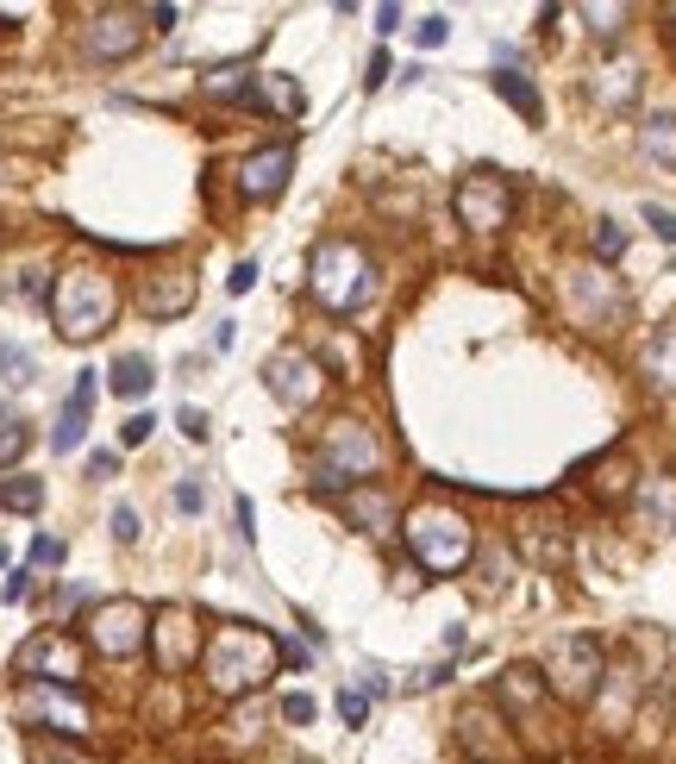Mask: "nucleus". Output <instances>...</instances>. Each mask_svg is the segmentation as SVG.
<instances>
[{"label": "nucleus", "mask_w": 676, "mask_h": 764, "mask_svg": "<svg viewBox=\"0 0 676 764\" xmlns=\"http://www.w3.org/2000/svg\"><path fill=\"white\" fill-rule=\"evenodd\" d=\"M275 664H282V645H275L257 620H225L220 633L200 645V670H207V683L220 689V695H257V689L275 677Z\"/></svg>", "instance_id": "1"}, {"label": "nucleus", "mask_w": 676, "mask_h": 764, "mask_svg": "<svg viewBox=\"0 0 676 764\" xmlns=\"http://www.w3.org/2000/svg\"><path fill=\"white\" fill-rule=\"evenodd\" d=\"M113 313H120V288L95 263H75V270H63V276L50 282V320H57V332L70 345L100 338V332L113 326Z\"/></svg>", "instance_id": "2"}, {"label": "nucleus", "mask_w": 676, "mask_h": 764, "mask_svg": "<svg viewBox=\"0 0 676 764\" xmlns=\"http://www.w3.org/2000/svg\"><path fill=\"white\" fill-rule=\"evenodd\" d=\"M407 552H414V564L420 570H432V577H457L464 564L476 558V527L464 508H451V502H420V508L407 514Z\"/></svg>", "instance_id": "3"}, {"label": "nucleus", "mask_w": 676, "mask_h": 764, "mask_svg": "<svg viewBox=\"0 0 676 764\" xmlns=\"http://www.w3.org/2000/svg\"><path fill=\"white\" fill-rule=\"evenodd\" d=\"M307 288L325 313H351L357 301H370L376 288V270L357 238H320L314 245V263H307Z\"/></svg>", "instance_id": "4"}, {"label": "nucleus", "mask_w": 676, "mask_h": 764, "mask_svg": "<svg viewBox=\"0 0 676 764\" xmlns=\"http://www.w3.org/2000/svg\"><path fill=\"white\" fill-rule=\"evenodd\" d=\"M370 477H382V439L364 420H332L314 452V483L320 489H364Z\"/></svg>", "instance_id": "5"}, {"label": "nucleus", "mask_w": 676, "mask_h": 764, "mask_svg": "<svg viewBox=\"0 0 676 764\" xmlns=\"http://www.w3.org/2000/svg\"><path fill=\"white\" fill-rule=\"evenodd\" d=\"M539 677H551L557 683V695H570V702H595L601 677H607V658H601V639L589 633H557L545 652V670Z\"/></svg>", "instance_id": "6"}, {"label": "nucleus", "mask_w": 676, "mask_h": 764, "mask_svg": "<svg viewBox=\"0 0 676 764\" xmlns=\"http://www.w3.org/2000/svg\"><path fill=\"white\" fill-rule=\"evenodd\" d=\"M13 670H20L25 683H63L75 689V677H82V645H75L63 627H45V633H32L13 652Z\"/></svg>", "instance_id": "7"}, {"label": "nucleus", "mask_w": 676, "mask_h": 764, "mask_svg": "<svg viewBox=\"0 0 676 764\" xmlns=\"http://www.w3.org/2000/svg\"><path fill=\"white\" fill-rule=\"evenodd\" d=\"M150 639V608H138L132 595H113V602H95L88 614V645L100 658H132Z\"/></svg>", "instance_id": "8"}, {"label": "nucleus", "mask_w": 676, "mask_h": 764, "mask_svg": "<svg viewBox=\"0 0 676 764\" xmlns=\"http://www.w3.org/2000/svg\"><path fill=\"white\" fill-rule=\"evenodd\" d=\"M20 714L32 720V727L57 734V739H82L88 727H95L88 702H82L75 689H63V683H25L20 689Z\"/></svg>", "instance_id": "9"}, {"label": "nucleus", "mask_w": 676, "mask_h": 764, "mask_svg": "<svg viewBox=\"0 0 676 764\" xmlns=\"http://www.w3.org/2000/svg\"><path fill=\"white\" fill-rule=\"evenodd\" d=\"M451 207H457V220H464L470 232H501L507 220H514V188H507L501 170H470V176L457 182Z\"/></svg>", "instance_id": "10"}, {"label": "nucleus", "mask_w": 676, "mask_h": 764, "mask_svg": "<svg viewBox=\"0 0 676 764\" xmlns=\"http://www.w3.org/2000/svg\"><path fill=\"white\" fill-rule=\"evenodd\" d=\"M263 382H270V395L282 402V408L300 414V408H314V402H320L325 370H320V357H307L300 345H288V352H275L270 363H263Z\"/></svg>", "instance_id": "11"}, {"label": "nucleus", "mask_w": 676, "mask_h": 764, "mask_svg": "<svg viewBox=\"0 0 676 764\" xmlns=\"http://www.w3.org/2000/svg\"><path fill=\"white\" fill-rule=\"evenodd\" d=\"M150 645H157V670L163 677H175V670H188V664L200 658V627H195V614L182 608H157L150 614Z\"/></svg>", "instance_id": "12"}, {"label": "nucleus", "mask_w": 676, "mask_h": 764, "mask_svg": "<svg viewBox=\"0 0 676 764\" xmlns=\"http://www.w3.org/2000/svg\"><path fill=\"white\" fill-rule=\"evenodd\" d=\"M132 51H138V13L132 7H107V13L88 20V32H82V57L88 63H120Z\"/></svg>", "instance_id": "13"}, {"label": "nucleus", "mask_w": 676, "mask_h": 764, "mask_svg": "<svg viewBox=\"0 0 676 764\" xmlns=\"http://www.w3.org/2000/svg\"><path fill=\"white\" fill-rule=\"evenodd\" d=\"M295 176V151L288 145H263L257 157H245V170H238V195L245 201H275L282 188Z\"/></svg>", "instance_id": "14"}, {"label": "nucleus", "mask_w": 676, "mask_h": 764, "mask_svg": "<svg viewBox=\"0 0 676 764\" xmlns=\"http://www.w3.org/2000/svg\"><path fill=\"white\" fill-rule=\"evenodd\" d=\"M570 307L582 320H601V326H607V320H620L626 295L607 270H570Z\"/></svg>", "instance_id": "15"}, {"label": "nucleus", "mask_w": 676, "mask_h": 764, "mask_svg": "<svg viewBox=\"0 0 676 764\" xmlns=\"http://www.w3.org/2000/svg\"><path fill=\"white\" fill-rule=\"evenodd\" d=\"M95 395H100V370H82L70 389V402L57 414V427H50V452H75L82 433H88V414H95Z\"/></svg>", "instance_id": "16"}, {"label": "nucleus", "mask_w": 676, "mask_h": 764, "mask_svg": "<svg viewBox=\"0 0 676 764\" xmlns=\"http://www.w3.org/2000/svg\"><path fill=\"white\" fill-rule=\"evenodd\" d=\"M589 95H595L607 113H626V107L639 101V70H632L626 57H607L595 76H589Z\"/></svg>", "instance_id": "17"}, {"label": "nucleus", "mask_w": 676, "mask_h": 764, "mask_svg": "<svg viewBox=\"0 0 676 764\" xmlns=\"http://www.w3.org/2000/svg\"><path fill=\"white\" fill-rule=\"evenodd\" d=\"M639 370L657 395H676V320L664 332H651V345L639 352Z\"/></svg>", "instance_id": "18"}, {"label": "nucleus", "mask_w": 676, "mask_h": 764, "mask_svg": "<svg viewBox=\"0 0 676 764\" xmlns=\"http://www.w3.org/2000/svg\"><path fill=\"white\" fill-rule=\"evenodd\" d=\"M107 382H113L120 402H145L150 389H157V370H150L145 352H120L113 357V370H107Z\"/></svg>", "instance_id": "19"}, {"label": "nucleus", "mask_w": 676, "mask_h": 764, "mask_svg": "<svg viewBox=\"0 0 676 764\" xmlns=\"http://www.w3.org/2000/svg\"><path fill=\"white\" fill-rule=\"evenodd\" d=\"M339 508H345L351 520L364 527V533H389V520H395V508H389V495H382L376 483H364V489H345V495H339Z\"/></svg>", "instance_id": "20"}, {"label": "nucleus", "mask_w": 676, "mask_h": 764, "mask_svg": "<svg viewBox=\"0 0 676 764\" xmlns=\"http://www.w3.org/2000/svg\"><path fill=\"white\" fill-rule=\"evenodd\" d=\"M188 307H195V276H188V270H170L163 282H150L145 288V313H157V320L188 313Z\"/></svg>", "instance_id": "21"}, {"label": "nucleus", "mask_w": 676, "mask_h": 764, "mask_svg": "<svg viewBox=\"0 0 676 764\" xmlns=\"http://www.w3.org/2000/svg\"><path fill=\"white\" fill-rule=\"evenodd\" d=\"M489 88H495L501 101L520 113L526 126H539V120H545V101H539V88H532V82H526L520 70H495V76H489Z\"/></svg>", "instance_id": "22"}, {"label": "nucleus", "mask_w": 676, "mask_h": 764, "mask_svg": "<svg viewBox=\"0 0 676 764\" xmlns=\"http://www.w3.org/2000/svg\"><path fill=\"white\" fill-rule=\"evenodd\" d=\"M632 508L646 514L651 527H676V477H646L632 489Z\"/></svg>", "instance_id": "23"}, {"label": "nucleus", "mask_w": 676, "mask_h": 764, "mask_svg": "<svg viewBox=\"0 0 676 764\" xmlns=\"http://www.w3.org/2000/svg\"><path fill=\"white\" fill-rule=\"evenodd\" d=\"M495 695L507 702V708L526 714V708H539V695H545V677H539L532 664H514V670H507V677L495 683Z\"/></svg>", "instance_id": "24"}, {"label": "nucleus", "mask_w": 676, "mask_h": 764, "mask_svg": "<svg viewBox=\"0 0 676 764\" xmlns=\"http://www.w3.org/2000/svg\"><path fill=\"white\" fill-rule=\"evenodd\" d=\"M639 151L651 163H671L676 170V113H651L646 126H639Z\"/></svg>", "instance_id": "25"}, {"label": "nucleus", "mask_w": 676, "mask_h": 764, "mask_svg": "<svg viewBox=\"0 0 676 764\" xmlns=\"http://www.w3.org/2000/svg\"><path fill=\"white\" fill-rule=\"evenodd\" d=\"M207 95H213V101L257 107V76H250L245 63H232V70H213V76H207Z\"/></svg>", "instance_id": "26"}, {"label": "nucleus", "mask_w": 676, "mask_h": 764, "mask_svg": "<svg viewBox=\"0 0 676 764\" xmlns=\"http://www.w3.org/2000/svg\"><path fill=\"white\" fill-rule=\"evenodd\" d=\"M0 508L7 514H38L45 508V483H38V477H0Z\"/></svg>", "instance_id": "27"}, {"label": "nucleus", "mask_w": 676, "mask_h": 764, "mask_svg": "<svg viewBox=\"0 0 676 764\" xmlns=\"http://www.w3.org/2000/svg\"><path fill=\"white\" fill-rule=\"evenodd\" d=\"M0 377L13 382V389H32L38 382V357L25 352V345H13L7 332H0Z\"/></svg>", "instance_id": "28"}, {"label": "nucleus", "mask_w": 676, "mask_h": 764, "mask_svg": "<svg viewBox=\"0 0 676 764\" xmlns=\"http://www.w3.org/2000/svg\"><path fill=\"white\" fill-rule=\"evenodd\" d=\"M257 107H275V113H300V88L288 76H257Z\"/></svg>", "instance_id": "29"}, {"label": "nucleus", "mask_w": 676, "mask_h": 764, "mask_svg": "<svg viewBox=\"0 0 676 764\" xmlns=\"http://www.w3.org/2000/svg\"><path fill=\"white\" fill-rule=\"evenodd\" d=\"M25 452H32V427H25V420H0V470L20 464Z\"/></svg>", "instance_id": "30"}, {"label": "nucleus", "mask_w": 676, "mask_h": 764, "mask_svg": "<svg viewBox=\"0 0 676 764\" xmlns=\"http://www.w3.org/2000/svg\"><path fill=\"white\" fill-rule=\"evenodd\" d=\"M582 26L595 32L601 45L607 38H620V26H626V7H582Z\"/></svg>", "instance_id": "31"}, {"label": "nucleus", "mask_w": 676, "mask_h": 764, "mask_svg": "<svg viewBox=\"0 0 676 764\" xmlns=\"http://www.w3.org/2000/svg\"><path fill=\"white\" fill-rule=\"evenodd\" d=\"M32 764H95L88 752H75V745H57V739H32Z\"/></svg>", "instance_id": "32"}, {"label": "nucleus", "mask_w": 676, "mask_h": 764, "mask_svg": "<svg viewBox=\"0 0 676 764\" xmlns=\"http://www.w3.org/2000/svg\"><path fill=\"white\" fill-rule=\"evenodd\" d=\"M589 245H595V257H601V263H614V257L626 251V232L614 226V220H595V238H589Z\"/></svg>", "instance_id": "33"}, {"label": "nucleus", "mask_w": 676, "mask_h": 764, "mask_svg": "<svg viewBox=\"0 0 676 764\" xmlns=\"http://www.w3.org/2000/svg\"><path fill=\"white\" fill-rule=\"evenodd\" d=\"M138 533H145L138 508H132V502H120V508H113V539H120V545H138Z\"/></svg>", "instance_id": "34"}, {"label": "nucleus", "mask_w": 676, "mask_h": 764, "mask_svg": "<svg viewBox=\"0 0 676 764\" xmlns=\"http://www.w3.org/2000/svg\"><path fill=\"white\" fill-rule=\"evenodd\" d=\"M414 38H420L426 51H439V45L451 38V20H445V13H432V20H420V26H414Z\"/></svg>", "instance_id": "35"}, {"label": "nucleus", "mask_w": 676, "mask_h": 764, "mask_svg": "<svg viewBox=\"0 0 676 764\" xmlns=\"http://www.w3.org/2000/svg\"><path fill=\"white\" fill-rule=\"evenodd\" d=\"M13 288H20L25 301H50V282H45V270H20V282H13Z\"/></svg>", "instance_id": "36"}, {"label": "nucleus", "mask_w": 676, "mask_h": 764, "mask_svg": "<svg viewBox=\"0 0 676 764\" xmlns=\"http://www.w3.org/2000/svg\"><path fill=\"white\" fill-rule=\"evenodd\" d=\"M282 720H295V727H307V720H314V695H282Z\"/></svg>", "instance_id": "37"}, {"label": "nucleus", "mask_w": 676, "mask_h": 764, "mask_svg": "<svg viewBox=\"0 0 676 764\" xmlns=\"http://www.w3.org/2000/svg\"><path fill=\"white\" fill-rule=\"evenodd\" d=\"M339 714H345V727H364V689H339Z\"/></svg>", "instance_id": "38"}, {"label": "nucleus", "mask_w": 676, "mask_h": 764, "mask_svg": "<svg viewBox=\"0 0 676 764\" xmlns=\"http://www.w3.org/2000/svg\"><path fill=\"white\" fill-rule=\"evenodd\" d=\"M150 427H157L150 414H125V427H120V445H145V439H150Z\"/></svg>", "instance_id": "39"}, {"label": "nucleus", "mask_w": 676, "mask_h": 764, "mask_svg": "<svg viewBox=\"0 0 676 764\" xmlns=\"http://www.w3.org/2000/svg\"><path fill=\"white\" fill-rule=\"evenodd\" d=\"M200 502H207V489H200L195 477H182V483H175V508H182V514H200Z\"/></svg>", "instance_id": "40"}, {"label": "nucleus", "mask_w": 676, "mask_h": 764, "mask_svg": "<svg viewBox=\"0 0 676 764\" xmlns=\"http://www.w3.org/2000/svg\"><path fill=\"white\" fill-rule=\"evenodd\" d=\"M389 76H395V63H389V51L376 45V51H370V76H364V88H370V95H376V88H382V82H389Z\"/></svg>", "instance_id": "41"}, {"label": "nucleus", "mask_w": 676, "mask_h": 764, "mask_svg": "<svg viewBox=\"0 0 676 764\" xmlns=\"http://www.w3.org/2000/svg\"><path fill=\"white\" fill-rule=\"evenodd\" d=\"M32 564H63V539L38 533V539H32Z\"/></svg>", "instance_id": "42"}, {"label": "nucleus", "mask_w": 676, "mask_h": 764, "mask_svg": "<svg viewBox=\"0 0 676 764\" xmlns=\"http://www.w3.org/2000/svg\"><path fill=\"white\" fill-rule=\"evenodd\" d=\"M646 226L657 232V238H671V245H676V213H671V207H646Z\"/></svg>", "instance_id": "43"}, {"label": "nucleus", "mask_w": 676, "mask_h": 764, "mask_svg": "<svg viewBox=\"0 0 676 764\" xmlns=\"http://www.w3.org/2000/svg\"><path fill=\"white\" fill-rule=\"evenodd\" d=\"M175 427L200 445V439H207V414H200V408H182V414H175Z\"/></svg>", "instance_id": "44"}, {"label": "nucleus", "mask_w": 676, "mask_h": 764, "mask_svg": "<svg viewBox=\"0 0 676 764\" xmlns=\"http://www.w3.org/2000/svg\"><path fill=\"white\" fill-rule=\"evenodd\" d=\"M250 282H257V263H250V257H245V263H232V276H225V288H232V295H245Z\"/></svg>", "instance_id": "45"}, {"label": "nucleus", "mask_w": 676, "mask_h": 764, "mask_svg": "<svg viewBox=\"0 0 676 764\" xmlns=\"http://www.w3.org/2000/svg\"><path fill=\"white\" fill-rule=\"evenodd\" d=\"M113 470H120V458H113V452H88V477H95V483H107Z\"/></svg>", "instance_id": "46"}, {"label": "nucleus", "mask_w": 676, "mask_h": 764, "mask_svg": "<svg viewBox=\"0 0 676 764\" xmlns=\"http://www.w3.org/2000/svg\"><path fill=\"white\" fill-rule=\"evenodd\" d=\"M389 670H382V664H364V695H389Z\"/></svg>", "instance_id": "47"}, {"label": "nucleus", "mask_w": 676, "mask_h": 764, "mask_svg": "<svg viewBox=\"0 0 676 764\" xmlns=\"http://www.w3.org/2000/svg\"><path fill=\"white\" fill-rule=\"evenodd\" d=\"M25 577H32V570H13V577H7V589H0V602H25V589H32Z\"/></svg>", "instance_id": "48"}, {"label": "nucleus", "mask_w": 676, "mask_h": 764, "mask_svg": "<svg viewBox=\"0 0 676 764\" xmlns=\"http://www.w3.org/2000/svg\"><path fill=\"white\" fill-rule=\"evenodd\" d=\"M401 26V7H395V0H389V7H382V13H376V32H382V38H389V32H395Z\"/></svg>", "instance_id": "49"}, {"label": "nucleus", "mask_w": 676, "mask_h": 764, "mask_svg": "<svg viewBox=\"0 0 676 764\" xmlns=\"http://www.w3.org/2000/svg\"><path fill=\"white\" fill-rule=\"evenodd\" d=\"M175 20H182L175 7H150V26H157V32H175Z\"/></svg>", "instance_id": "50"}, {"label": "nucleus", "mask_w": 676, "mask_h": 764, "mask_svg": "<svg viewBox=\"0 0 676 764\" xmlns=\"http://www.w3.org/2000/svg\"><path fill=\"white\" fill-rule=\"evenodd\" d=\"M57 602H63V608H82V602H88V589H82V583H63V595H57Z\"/></svg>", "instance_id": "51"}, {"label": "nucleus", "mask_w": 676, "mask_h": 764, "mask_svg": "<svg viewBox=\"0 0 676 764\" xmlns=\"http://www.w3.org/2000/svg\"><path fill=\"white\" fill-rule=\"evenodd\" d=\"M232 338H238V332H232V320H220V326H213V352H232Z\"/></svg>", "instance_id": "52"}]
</instances>
